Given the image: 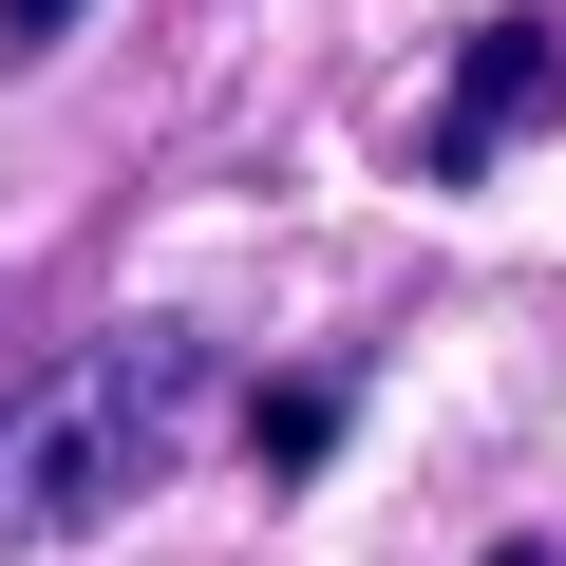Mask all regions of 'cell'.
<instances>
[{
    "mask_svg": "<svg viewBox=\"0 0 566 566\" xmlns=\"http://www.w3.org/2000/svg\"><path fill=\"white\" fill-rule=\"evenodd\" d=\"M322 434H340V378H283V397H264V416H245V453H264V472H303V453H322Z\"/></svg>",
    "mask_w": 566,
    "mask_h": 566,
    "instance_id": "obj_3",
    "label": "cell"
},
{
    "mask_svg": "<svg viewBox=\"0 0 566 566\" xmlns=\"http://www.w3.org/2000/svg\"><path fill=\"white\" fill-rule=\"evenodd\" d=\"M472 566H566V547H547V528H510V547H472Z\"/></svg>",
    "mask_w": 566,
    "mask_h": 566,
    "instance_id": "obj_5",
    "label": "cell"
},
{
    "mask_svg": "<svg viewBox=\"0 0 566 566\" xmlns=\"http://www.w3.org/2000/svg\"><path fill=\"white\" fill-rule=\"evenodd\" d=\"M547 114H566V0H510V20L453 57V95H434L416 170H434V189H472V170H510V133H547Z\"/></svg>",
    "mask_w": 566,
    "mask_h": 566,
    "instance_id": "obj_2",
    "label": "cell"
},
{
    "mask_svg": "<svg viewBox=\"0 0 566 566\" xmlns=\"http://www.w3.org/2000/svg\"><path fill=\"white\" fill-rule=\"evenodd\" d=\"M76 20H95V0H0V57H20V76H39V57H57Z\"/></svg>",
    "mask_w": 566,
    "mask_h": 566,
    "instance_id": "obj_4",
    "label": "cell"
},
{
    "mask_svg": "<svg viewBox=\"0 0 566 566\" xmlns=\"http://www.w3.org/2000/svg\"><path fill=\"white\" fill-rule=\"evenodd\" d=\"M189 397H208V340L189 322H95V340L20 359V378H0V566L76 547L114 491H151L170 434H189Z\"/></svg>",
    "mask_w": 566,
    "mask_h": 566,
    "instance_id": "obj_1",
    "label": "cell"
}]
</instances>
